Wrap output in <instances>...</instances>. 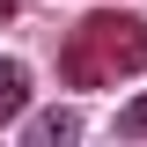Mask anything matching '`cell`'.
Listing matches in <instances>:
<instances>
[{
    "instance_id": "obj_1",
    "label": "cell",
    "mask_w": 147,
    "mask_h": 147,
    "mask_svg": "<svg viewBox=\"0 0 147 147\" xmlns=\"http://www.w3.org/2000/svg\"><path fill=\"white\" fill-rule=\"evenodd\" d=\"M147 66V22L140 15H88L81 30L66 37V52H59V74H66V88H103V81H125V74Z\"/></svg>"
},
{
    "instance_id": "obj_2",
    "label": "cell",
    "mask_w": 147,
    "mask_h": 147,
    "mask_svg": "<svg viewBox=\"0 0 147 147\" xmlns=\"http://www.w3.org/2000/svg\"><path fill=\"white\" fill-rule=\"evenodd\" d=\"M22 140L30 147H66V140H81V118H74V110H44V118L22 125Z\"/></svg>"
},
{
    "instance_id": "obj_3",
    "label": "cell",
    "mask_w": 147,
    "mask_h": 147,
    "mask_svg": "<svg viewBox=\"0 0 147 147\" xmlns=\"http://www.w3.org/2000/svg\"><path fill=\"white\" fill-rule=\"evenodd\" d=\"M22 103H30V74H22V59H0V125L22 118Z\"/></svg>"
},
{
    "instance_id": "obj_4",
    "label": "cell",
    "mask_w": 147,
    "mask_h": 147,
    "mask_svg": "<svg viewBox=\"0 0 147 147\" xmlns=\"http://www.w3.org/2000/svg\"><path fill=\"white\" fill-rule=\"evenodd\" d=\"M118 140H147V96H132L125 118H118Z\"/></svg>"
},
{
    "instance_id": "obj_5",
    "label": "cell",
    "mask_w": 147,
    "mask_h": 147,
    "mask_svg": "<svg viewBox=\"0 0 147 147\" xmlns=\"http://www.w3.org/2000/svg\"><path fill=\"white\" fill-rule=\"evenodd\" d=\"M7 15H15V0H0V22H7Z\"/></svg>"
}]
</instances>
